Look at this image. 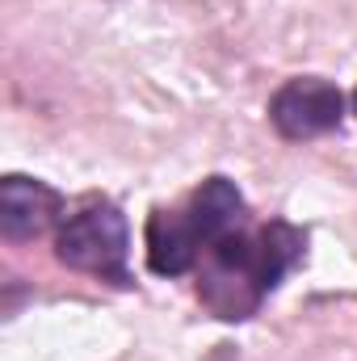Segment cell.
<instances>
[{
    "label": "cell",
    "mask_w": 357,
    "mask_h": 361,
    "mask_svg": "<svg viewBox=\"0 0 357 361\" xmlns=\"http://www.w3.org/2000/svg\"><path fill=\"white\" fill-rule=\"evenodd\" d=\"M303 248L307 235L282 219L265 227H240L202 252L198 298L219 319H248L303 257Z\"/></svg>",
    "instance_id": "cell-1"
},
{
    "label": "cell",
    "mask_w": 357,
    "mask_h": 361,
    "mask_svg": "<svg viewBox=\"0 0 357 361\" xmlns=\"http://www.w3.org/2000/svg\"><path fill=\"white\" fill-rule=\"evenodd\" d=\"M55 257H59V265L76 273L105 277L114 286H131V273H126L131 231H126L122 210L101 202V206H85L80 214L63 219V227L55 235Z\"/></svg>",
    "instance_id": "cell-2"
},
{
    "label": "cell",
    "mask_w": 357,
    "mask_h": 361,
    "mask_svg": "<svg viewBox=\"0 0 357 361\" xmlns=\"http://www.w3.org/2000/svg\"><path fill=\"white\" fill-rule=\"evenodd\" d=\"M345 118V97L332 80L294 76L269 97V122L282 139H315L337 130Z\"/></svg>",
    "instance_id": "cell-3"
},
{
    "label": "cell",
    "mask_w": 357,
    "mask_h": 361,
    "mask_svg": "<svg viewBox=\"0 0 357 361\" xmlns=\"http://www.w3.org/2000/svg\"><path fill=\"white\" fill-rule=\"evenodd\" d=\"M63 214V193L47 180L8 173L0 180V235L4 240H34L51 231Z\"/></svg>",
    "instance_id": "cell-4"
},
{
    "label": "cell",
    "mask_w": 357,
    "mask_h": 361,
    "mask_svg": "<svg viewBox=\"0 0 357 361\" xmlns=\"http://www.w3.org/2000/svg\"><path fill=\"white\" fill-rule=\"evenodd\" d=\"M244 193L236 189V180L227 177H206L198 185V193L189 197V206H185V214H189V223H193V231H198V240H202V252L210 248V244H219L223 235H231V231H240V227H248L244 223Z\"/></svg>",
    "instance_id": "cell-5"
},
{
    "label": "cell",
    "mask_w": 357,
    "mask_h": 361,
    "mask_svg": "<svg viewBox=\"0 0 357 361\" xmlns=\"http://www.w3.org/2000/svg\"><path fill=\"white\" fill-rule=\"evenodd\" d=\"M202 240L185 210H152L147 219V265L160 277H181L198 265Z\"/></svg>",
    "instance_id": "cell-6"
},
{
    "label": "cell",
    "mask_w": 357,
    "mask_h": 361,
    "mask_svg": "<svg viewBox=\"0 0 357 361\" xmlns=\"http://www.w3.org/2000/svg\"><path fill=\"white\" fill-rule=\"evenodd\" d=\"M353 109H357V92H353Z\"/></svg>",
    "instance_id": "cell-7"
}]
</instances>
